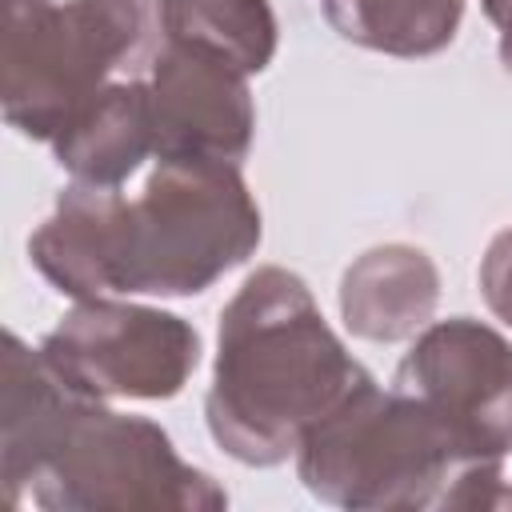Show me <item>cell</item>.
<instances>
[{"label": "cell", "mask_w": 512, "mask_h": 512, "mask_svg": "<svg viewBox=\"0 0 512 512\" xmlns=\"http://www.w3.org/2000/svg\"><path fill=\"white\" fill-rule=\"evenodd\" d=\"M152 152V100L148 76L112 80L100 88L52 140L56 164L100 188H120Z\"/></svg>", "instance_id": "cell-11"}, {"label": "cell", "mask_w": 512, "mask_h": 512, "mask_svg": "<svg viewBox=\"0 0 512 512\" xmlns=\"http://www.w3.org/2000/svg\"><path fill=\"white\" fill-rule=\"evenodd\" d=\"M152 152L160 160L240 164L256 136L248 76L216 56L160 44L148 68Z\"/></svg>", "instance_id": "cell-8"}, {"label": "cell", "mask_w": 512, "mask_h": 512, "mask_svg": "<svg viewBox=\"0 0 512 512\" xmlns=\"http://www.w3.org/2000/svg\"><path fill=\"white\" fill-rule=\"evenodd\" d=\"M40 352L92 400H172L200 364V332L176 312L92 296L60 316Z\"/></svg>", "instance_id": "cell-6"}, {"label": "cell", "mask_w": 512, "mask_h": 512, "mask_svg": "<svg viewBox=\"0 0 512 512\" xmlns=\"http://www.w3.org/2000/svg\"><path fill=\"white\" fill-rule=\"evenodd\" d=\"M364 384L372 372L328 328L308 284L264 264L220 312L204 420L232 460L276 468L296 456L312 424Z\"/></svg>", "instance_id": "cell-2"}, {"label": "cell", "mask_w": 512, "mask_h": 512, "mask_svg": "<svg viewBox=\"0 0 512 512\" xmlns=\"http://www.w3.org/2000/svg\"><path fill=\"white\" fill-rule=\"evenodd\" d=\"M160 32L168 44L216 56L256 76L276 56V12L268 0H160Z\"/></svg>", "instance_id": "cell-12"}, {"label": "cell", "mask_w": 512, "mask_h": 512, "mask_svg": "<svg viewBox=\"0 0 512 512\" xmlns=\"http://www.w3.org/2000/svg\"><path fill=\"white\" fill-rule=\"evenodd\" d=\"M120 208V188L72 180L60 188L52 216L28 236V260L56 292L72 300L116 296Z\"/></svg>", "instance_id": "cell-9"}, {"label": "cell", "mask_w": 512, "mask_h": 512, "mask_svg": "<svg viewBox=\"0 0 512 512\" xmlns=\"http://www.w3.org/2000/svg\"><path fill=\"white\" fill-rule=\"evenodd\" d=\"M320 8L340 40L400 60L444 52L464 16V0H320Z\"/></svg>", "instance_id": "cell-13"}, {"label": "cell", "mask_w": 512, "mask_h": 512, "mask_svg": "<svg viewBox=\"0 0 512 512\" xmlns=\"http://www.w3.org/2000/svg\"><path fill=\"white\" fill-rule=\"evenodd\" d=\"M4 504L44 512H220L228 492L132 412L76 392L40 348L4 336L0 376Z\"/></svg>", "instance_id": "cell-1"}, {"label": "cell", "mask_w": 512, "mask_h": 512, "mask_svg": "<svg viewBox=\"0 0 512 512\" xmlns=\"http://www.w3.org/2000/svg\"><path fill=\"white\" fill-rule=\"evenodd\" d=\"M440 268L416 244H376L340 276V320L352 336L396 344L432 324Z\"/></svg>", "instance_id": "cell-10"}, {"label": "cell", "mask_w": 512, "mask_h": 512, "mask_svg": "<svg viewBox=\"0 0 512 512\" xmlns=\"http://www.w3.org/2000/svg\"><path fill=\"white\" fill-rule=\"evenodd\" d=\"M260 208L240 164L156 160L120 208L116 296H196L260 248Z\"/></svg>", "instance_id": "cell-4"}, {"label": "cell", "mask_w": 512, "mask_h": 512, "mask_svg": "<svg viewBox=\"0 0 512 512\" xmlns=\"http://www.w3.org/2000/svg\"><path fill=\"white\" fill-rule=\"evenodd\" d=\"M480 8L500 32V64L512 72V0H480Z\"/></svg>", "instance_id": "cell-15"}, {"label": "cell", "mask_w": 512, "mask_h": 512, "mask_svg": "<svg viewBox=\"0 0 512 512\" xmlns=\"http://www.w3.org/2000/svg\"><path fill=\"white\" fill-rule=\"evenodd\" d=\"M476 284H480L488 312L512 328V228H504L488 240L480 268H476Z\"/></svg>", "instance_id": "cell-14"}, {"label": "cell", "mask_w": 512, "mask_h": 512, "mask_svg": "<svg viewBox=\"0 0 512 512\" xmlns=\"http://www.w3.org/2000/svg\"><path fill=\"white\" fill-rule=\"evenodd\" d=\"M160 44V0H4V120L52 144L100 88L148 76Z\"/></svg>", "instance_id": "cell-3"}, {"label": "cell", "mask_w": 512, "mask_h": 512, "mask_svg": "<svg viewBox=\"0 0 512 512\" xmlns=\"http://www.w3.org/2000/svg\"><path fill=\"white\" fill-rule=\"evenodd\" d=\"M464 452L448 424L400 388L376 380L312 424L296 448L300 484L336 508H440Z\"/></svg>", "instance_id": "cell-5"}, {"label": "cell", "mask_w": 512, "mask_h": 512, "mask_svg": "<svg viewBox=\"0 0 512 512\" xmlns=\"http://www.w3.org/2000/svg\"><path fill=\"white\" fill-rule=\"evenodd\" d=\"M392 388L428 404L456 436L464 460L512 452V344L484 320L448 316L416 332Z\"/></svg>", "instance_id": "cell-7"}]
</instances>
